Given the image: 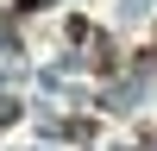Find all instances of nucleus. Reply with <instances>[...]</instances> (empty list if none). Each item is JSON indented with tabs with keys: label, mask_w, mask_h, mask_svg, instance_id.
<instances>
[{
	"label": "nucleus",
	"mask_w": 157,
	"mask_h": 151,
	"mask_svg": "<svg viewBox=\"0 0 157 151\" xmlns=\"http://www.w3.org/2000/svg\"><path fill=\"white\" fill-rule=\"evenodd\" d=\"M19 6H44V0H19Z\"/></svg>",
	"instance_id": "f257e3e1"
}]
</instances>
